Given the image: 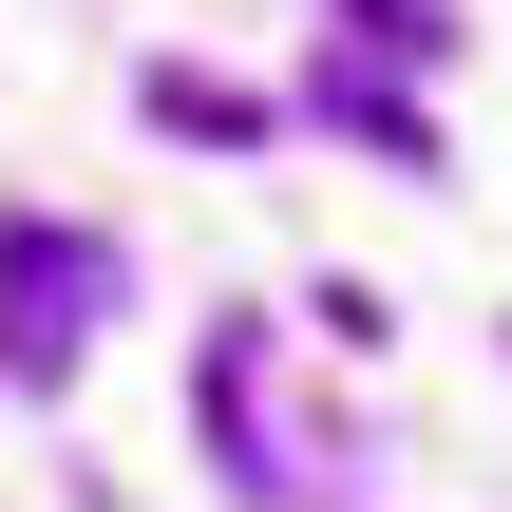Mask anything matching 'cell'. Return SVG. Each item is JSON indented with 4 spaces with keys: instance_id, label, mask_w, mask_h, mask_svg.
<instances>
[{
    "instance_id": "7a4b0ae2",
    "label": "cell",
    "mask_w": 512,
    "mask_h": 512,
    "mask_svg": "<svg viewBox=\"0 0 512 512\" xmlns=\"http://www.w3.org/2000/svg\"><path fill=\"white\" fill-rule=\"evenodd\" d=\"M209 437H228V475H247V494H304V437L266 418V323H228V342H209Z\"/></svg>"
},
{
    "instance_id": "277c9868",
    "label": "cell",
    "mask_w": 512,
    "mask_h": 512,
    "mask_svg": "<svg viewBox=\"0 0 512 512\" xmlns=\"http://www.w3.org/2000/svg\"><path fill=\"white\" fill-rule=\"evenodd\" d=\"M323 114H342L361 152H399V171H437V133H418V95H399V76H361V57H323Z\"/></svg>"
},
{
    "instance_id": "3957f363",
    "label": "cell",
    "mask_w": 512,
    "mask_h": 512,
    "mask_svg": "<svg viewBox=\"0 0 512 512\" xmlns=\"http://www.w3.org/2000/svg\"><path fill=\"white\" fill-rule=\"evenodd\" d=\"M152 133H190V152H247V133H266V95H228V76L152 57Z\"/></svg>"
},
{
    "instance_id": "5b68a950",
    "label": "cell",
    "mask_w": 512,
    "mask_h": 512,
    "mask_svg": "<svg viewBox=\"0 0 512 512\" xmlns=\"http://www.w3.org/2000/svg\"><path fill=\"white\" fill-rule=\"evenodd\" d=\"M342 57H437V0H342Z\"/></svg>"
},
{
    "instance_id": "6da1fadb",
    "label": "cell",
    "mask_w": 512,
    "mask_h": 512,
    "mask_svg": "<svg viewBox=\"0 0 512 512\" xmlns=\"http://www.w3.org/2000/svg\"><path fill=\"white\" fill-rule=\"evenodd\" d=\"M95 304H114V247L95 228H0V361L19 380H76V342H95Z\"/></svg>"
}]
</instances>
